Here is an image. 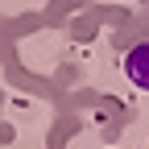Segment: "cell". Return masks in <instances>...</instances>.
<instances>
[{"instance_id": "6da1fadb", "label": "cell", "mask_w": 149, "mask_h": 149, "mask_svg": "<svg viewBox=\"0 0 149 149\" xmlns=\"http://www.w3.org/2000/svg\"><path fill=\"white\" fill-rule=\"evenodd\" d=\"M124 74H128V83L149 91V42H137V46H128L124 54Z\"/></svg>"}]
</instances>
